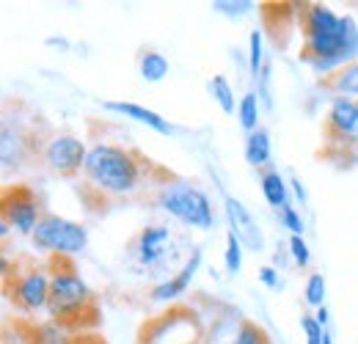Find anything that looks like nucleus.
Wrapping results in <instances>:
<instances>
[{"instance_id":"obj_1","label":"nucleus","mask_w":358,"mask_h":344,"mask_svg":"<svg viewBox=\"0 0 358 344\" xmlns=\"http://www.w3.org/2000/svg\"><path fill=\"white\" fill-rule=\"evenodd\" d=\"M306 64L314 75H336L358 61V22L345 14L339 17L328 6H309L303 17Z\"/></svg>"},{"instance_id":"obj_2","label":"nucleus","mask_w":358,"mask_h":344,"mask_svg":"<svg viewBox=\"0 0 358 344\" xmlns=\"http://www.w3.org/2000/svg\"><path fill=\"white\" fill-rule=\"evenodd\" d=\"M83 173L89 176V182L110 196H127L138 187L141 169L138 160L127 149L116 146V143H94L89 146V157Z\"/></svg>"},{"instance_id":"obj_3","label":"nucleus","mask_w":358,"mask_h":344,"mask_svg":"<svg viewBox=\"0 0 358 344\" xmlns=\"http://www.w3.org/2000/svg\"><path fill=\"white\" fill-rule=\"evenodd\" d=\"M157 204L166 215H171L174 220L190 226V229H199V231H210L215 226V213H213V201L210 196L193 185V182H169L160 196H157Z\"/></svg>"},{"instance_id":"obj_4","label":"nucleus","mask_w":358,"mask_h":344,"mask_svg":"<svg viewBox=\"0 0 358 344\" xmlns=\"http://www.w3.org/2000/svg\"><path fill=\"white\" fill-rule=\"evenodd\" d=\"M34 245L42 248L47 254H58V257H75L83 254L89 245V231L83 223L69 220L61 215H45L39 220L36 231H34Z\"/></svg>"},{"instance_id":"obj_5","label":"nucleus","mask_w":358,"mask_h":344,"mask_svg":"<svg viewBox=\"0 0 358 344\" xmlns=\"http://www.w3.org/2000/svg\"><path fill=\"white\" fill-rule=\"evenodd\" d=\"M91 298L89 284L69 267V270H55L50 275V314L55 320H66V317H75L86 308V303Z\"/></svg>"},{"instance_id":"obj_6","label":"nucleus","mask_w":358,"mask_h":344,"mask_svg":"<svg viewBox=\"0 0 358 344\" xmlns=\"http://www.w3.org/2000/svg\"><path fill=\"white\" fill-rule=\"evenodd\" d=\"M45 166L58 176H72L75 171H80L86 166L89 149L80 138L75 135H55L42 152Z\"/></svg>"},{"instance_id":"obj_7","label":"nucleus","mask_w":358,"mask_h":344,"mask_svg":"<svg viewBox=\"0 0 358 344\" xmlns=\"http://www.w3.org/2000/svg\"><path fill=\"white\" fill-rule=\"evenodd\" d=\"M39 204L36 196L28 187H8L3 196V223L14 226L17 234H28L34 237L36 226H39Z\"/></svg>"},{"instance_id":"obj_8","label":"nucleus","mask_w":358,"mask_h":344,"mask_svg":"<svg viewBox=\"0 0 358 344\" xmlns=\"http://www.w3.org/2000/svg\"><path fill=\"white\" fill-rule=\"evenodd\" d=\"M224 210H226V220H229V231H234L240 237V243L245 248H251L254 254L265 251V234H262L257 217L251 215V210L240 199H234V196H226Z\"/></svg>"},{"instance_id":"obj_9","label":"nucleus","mask_w":358,"mask_h":344,"mask_svg":"<svg viewBox=\"0 0 358 344\" xmlns=\"http://www.w3.org/2000/svg\"><path fill=\"white\" fill-rule=\"evenodd\" d=\"M171 229L166 223H152V226H143L138 240L133 245L135 261L141 267H157L163 259L169 257V248H171Z\"/></svg>"},{"instance_id":"obj_10","label":"nucleus","mask_w":358,"mask_h":344,"mask_svg":"<svg viewBox=\"0 0 358 344\" xmlns=\"http://www.w3.org/2000/svg\"><path fill=\"white\" fill-rule=\"evenodd\" d=\"M199 270H201V248H193L187 261L182 264V270H179L177 275L166 278L163 284H157V287L152 289V301L171 303V301H177V298H182V295L190 289V284H193V278H196Z\"/></svg>"},{"instance_id":"obj_11","label":"nucleus","mask_w":358,"mask_h":344,"mask_svg":"<svg viewBox=\"0 0 358 344\" xmlns=\"http://www.w3.org/2000/svg\"><path fill=\"white\" fill-rule=\"evenodd\" d=\"M14 301L20 303L25 311L47 308V303H50V275H45L42 270H28L25 275H20L17 284H14Z\"/></svg>"},{"instance_id":"obj_12","label":"nucleus","mask_w":358,"mask_h":344,"mask_svg":"<svg viewBox=\"0 0 358 344\" xmlns=\"http://www.w3.org/2000/svg\"><path fill=\"white\" fill-rule=\"evenodd\" d=\"M102 108L110 110V113L127 116V119H133V122L143 124V127L155 129V132H160V135H174V127H171V122H169L166 116H160L157 110L143 108V105H138V102H105Z\"/></svg>"},{"instance_id":"obj_13","label":"nucleus","mask_w":358,"mask_h":344,"mask_svg":"<svg viewBox=\"0 0 358 344\" xmlns=\"http://www.w3.org/2000/svg\"><path fill=\"white\" fill-rule=\"evenodd\" d=\"M328 124L345 141H358V99L334 96L331 110H328Z\"/></svg>"},{"instance_id":"obj_14","label":"nucleus","mask_w":358,"mask_h":344,"mask_svg":"<svg viewBox=\"0 0 358 344\" xmlns=\"http://www.w3.org/2000/svg\"><path fill=\"white\" fill-rule=\"evenodd\" d=\"M270 155H273V146H270L268 129L259 127L254 132H248V138H245V160H248V166H254V169L268 166Z\"/></svg>"},{"instance_id":"obj_15","label":"nucleus","mask_w":358,"mask_h":344,"mask_svg":"<svg viewBox=\"0 0 358 344\" xmlns=\"http://www.w3.org/2000/svg\"><path fill=\"white\" fill-rule=\"evenodd\" d=\"M259 182H262V196H265V201H268L273 210H284L287 204H289V190H287V182H284V176L278 171H265L259 176Z\"/></svg>"},{"instance_id":"obj_16","label":"nucleus","mask_w":358,"mask_h":344,"mask_svg":"<svg viewBox=\"0 0 358 344\" xmlns=\"http://www.w3.org/2000/svg\"><path fill=\"white\" fill-rule=\"evenodd\" d=\"M138 72H141V78H143L146 83H160V80H166V78H169L171 64H169V58H166L163 52L149 50V52H143V55H141Z\"/></svg>"},{"instance_id":"obj_17","label":"nucleus","mask_w":358,"mask_h":344,"mask_svg":"<svg viewBox=\"0 0 358 344\" xmlns=\"http://www.w3.org/2000/svg\"><path fill=\"white\" fill-rule=\"evenodd\" d=\"M237 119H240V127L245 132L259 129V94L257 91L243 94V99L237 105Z\"/></svg>"},{"instance_id":"obj_18","label":"nucleus","mask_w":358,"mask_h":344,"mask_svg":"<svg viewBox=\"0 0 358 344\" xmlns=\"http://www.w3.org/2000/svg\"><path fill=\"white\" fill-rule=\"evenodd\" d=\"M265 39H262V31L254 28L248 34V69H251V78L259 80L262 72H265Z\"/></svg>"},{"instance_id":"obj_19","label":"nucleus","mask_w":358,"mask_h":344,"mask_svg":"<svg viewBox=\"0 0 358 344\" xmlns=\"http://www.w3.org/2000/svg\"><path fill=\"white\" fill-rule=\"evenodd\" d=\"M331 88L336 91V96H348V99H358V61L345 66L342 72L334 75Z\"/></svg>"},{"instance_id":"obj_20","label":"nucleus","mask_w":358,"mask_h":344,"mask_svg":"<svg viewBox=\"0 0 358 344\" xmlns=\"http://www.w3.org/2000/svg\"><path fill=\"white\" fill-rule=\"evenodd\" d=\"M210 94H213V99L218 102V108L224 110V113H234V105H240V102H234V88L231 83L226 80L224 75H215L213 80H210Z\"/></svg>"},{"instance_id":"obj_21","label":"nucleus","mask_w":358,"mask_h":344,"mask_svg":"<svg viewBox=\"0 0 358 344\" xmlns=\"http://www.w3.org/2000/svg\"><path fill=\"white\" fill-rule=\"evenodd\" d=\"M243 243L234 231H226V248H224V264H226V273L229 275H237L240 267H243Z\"/></svg>"},{"instance_id":"obj_22","label":"nucleus","mask_w":358,"mask_h":344,"mask_svg":"<svg viewBox=\"0 0 358 344\" xmlns=\"http://www.w3.org/2000/svg\"><path fill=\"white\" fill-rule=\"evenodd\" d=\"M325 289H328L325 275L322 273H312L306 278V287H303V301L309 303V306H314V308H322L325 306Z\"/></svg>"},{"instance_id":"obj_23","label":"nucleus","mask_w":358,"mask_h":344,"mask_svg":"<svg viewBox=\"0 0 358 344\" xmlns=\"http://www.w3.org/2000/svg\"><path fill=\"white\" fill-rule=\"evenodd\" d=\"M210 6H213L215 14H224V17H231V20L245 17V14H251V11L257 8L254 0H215V3H210Z\"/></svg>"},{"instance_id":"obj_24","label":"nucleus","mask_w":358,"mask_h":344,"mask_svg":"<svg viewBox=\"0 0 358 344\" xmlns=\"http://www.w3.org/2000/svg\"><path fill=\"white\" fill-rule=\"evenodd\" d=\"M278 220H281V226L289 231V237H303V217L301 213L292 207V204H287L284 210H278Z\"/></svg>"},{"instance_id":"obj_25","label":"nucleus","mask_w":358,"mask_h":344,"mask_svg":"<svg viewBox=\"0 0 358 344\" xmlns=\"http://www.w3.org/2000/svg\"><path fill=\"white\" fill-rule=\"evenodd\" d=\"M231 344H268V339H265L262 328H257L254 322H243V325L237 328L234 342Z\"/></svg>"},{"instance_id":"obj_26","label":"nucleus","mask_w":358,"mask_h":344,"mask_svg":"<svg viewBox=\"0 0 358 344\" xmlns=\"http://www.w3.org/2000/svg\"><path fill=\"white\" fill-rule=\"evenodd\" d=\"M301 328H303V334H306V344H322L325 331H328V328H322V325L317 322V317H312V314H303V317H301Z\"/></svg>"},{"instance_id":"obj_27","label":"nucleus","mask_w":358,"mask_h":344,"mask_svg":"<svg viewBox=\"0 0 358 344\" xmlns=\"http://www.w3.org/2000/svg\"><path fill=\"white\" fill-rule=\"evenodd\" d=\"M289 257H292V261L298 267H306L312 261V251H309V245H306L303 237H289Z\"/></svg>"},{"instance_id":"obj_28","label":"nucleus","mask_w":358,"mask_h":344,"mask_svg":"<svg viewBox=\"0 0 358 344\" xmlns=\"http://www.w3.org/2000/svg\"><path fill=\"white\" fill-rule=\"evenodd\" d=\"M259 281L270 287V289H278V270H273V267H259Z\"/></svg>"},{"instance_id":"obj_29","label":"nucleus","mask_w":358,"mask_h":344,"mask_svg":"<svg viewBox=\"0 0 358 344\" xmlns=\"http://www.w3.org/2000/svg\"><path fill=\"white\" fill-rule=\"evenodd\" d=\"M42 344H72L64 334H58V331H45V336H42Z\"/></svg>"},{"instance_id":"obj_30","label":"nucleus","mask_w":358,"mask_h":344,"mask_svg":"<svg viewBox=\"0 0 358 344\" xmlns=\"http://www.w3.org/2000/svg\"><path fill=\"white\" fill-rule=\"evenodd\" d=\"M289 185H292V190H295V196L301 199V204H306V190H303V185H301V179H289Z\"/></svg>"},{"instance_id":"obj_31","label":"nucleus","mask_w":358,"mask_h":344,"mask_svg":"<svg viewBox=\"0 0 358 344\" xmlns=\"http://www.w3.org/2000/svg\"><path fill=\"white\" fill-rule=\"evenodd\" d=\"M45 44L47 47H61V52H66V50H69V42H66L64 36H58V39H55V36H50Z\"/></svg>"},{"instance_id":"obj_32","label":"nucleus","mask_w":358,"mask_h":344,"mask_svg":"<svg viewBox=\"0 0 358 344\" xmlns=\"http://www.w3.org/2000/svg\"><path fill=\"white\" fill-rule=\"evenodd\" d=\"M314 317H317V322H320L322 328H328V308H325V306H322V308H317V311H314Z\"/></svg>"},{"instance_id":"obj_33","label":"nucleus","mask_w":358,"mask_h":344,"mask_svg":"<svg viewBox=\"0 0 358 344\" xmlns=\"http://www.w3.org/2000/svg\"><path fill=\"white\" fill-rule=\"evenodd\" d=\"M322 344H334V334H331V331H325V339H322Z\"/></svg>"},{"instance_id":"obj_34","label":"nucleus","mask_w":358,"mask_h":344,"mask_svg":"<svg viewBox=\"0 0 358 344\" xmlns=\"http://www.w3.org/2000/svg\"><path fill=\"white\" fill-rule=\"evenodd\" d=\"M8 344H11V342H8ZM14 344H20V342H14Z\"/></svg>"}]
</instances>
